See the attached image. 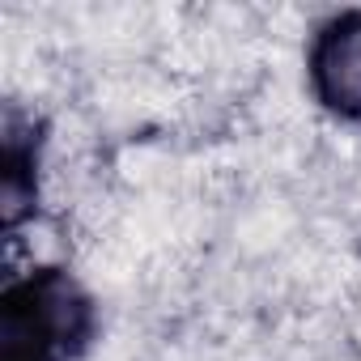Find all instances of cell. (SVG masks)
<instances>
[{
  "instance_id": "1",
  "label": "cell",
  "mask_w": 361,
  "mask_h": 361,
  "mask_svg": "<svg viewBox=\"0 0 361 361\" xmlns=\"http://www.w3.org/2000/svg\"><path fill=\"white\" fill-rule=\"evenodd\" d=\"M314 85L340 115H361V18H340L314 47Z\"/></svg>"
}]
</instances>
